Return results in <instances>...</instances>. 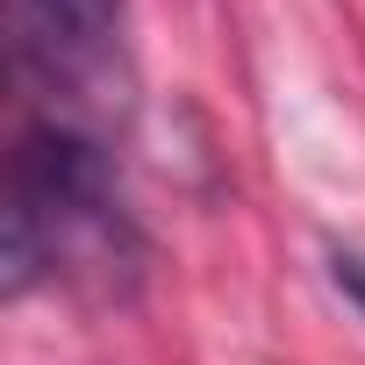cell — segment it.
I'll use <instances>...</instances> for the list:
<instances>
[{
	"mask_svg": "<svg viewBox=\"0 0 365 365\" xmlns=\"http://www.w3.org/2000/svg\"><path fill=\"white\" fill-rule=\"evenodd\" d=\"M329 279H336V294L365 315V251H329Z\"/></svg>",
	"mask_w": 365,
	"mask_h": 365,
	"instance_id": "2",
	"label": "cell"
},
{
	"mask_svg": "<svg viewBox=\"0 0 365 365\" xmlns=\"http://www.w3.org/2000/svg\"><path fill=\"white\" fill-rule=\"evenodd\" d=\"M86 8H93V15H108V8H115V0H86Z\"/></svg>",
	"mask_w": 365,
	"mask_h": 365,
	"instance_id": "3",
	"label": "cell"
},
{
	"mask_svg": "<svg viewBox=\"0 0 365 365\" xmlns=\"http://www.w3.org/2000/svg\"><path fill=\"white\" fill-rule=\"evenodd\" d=\"M143 244L122 215L115 172L93 129L36 122L15 150V194H8V287L29 294L36 272H65L79 287H115L136 272Z\"/></svg>",
	"mask_w": 365,
	"mask_h": 365,
	"instance_id": "1",
	"label": "cell"
}]
</instances>
